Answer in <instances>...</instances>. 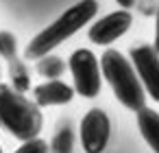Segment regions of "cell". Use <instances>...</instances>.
<instances>
[{
	"label": "cell",
	"instance_id": "8992f818",
	"mask_svg": "<svg viewBox=\"0 0 159 153\" xmlns=\"http://www.w3.org/2000/svg\"><path fill=\"white\" fill-rule=\"evenodd\" d=\"M109 133H111V122L102 109L94 107L83 116V120H81V144H83L85 153H102L107 142H109Z\"/></svg>",
	"mask_w": 159,
	"mask_h": 153
},
{
	"label": "cell",
	"instance_id": "2e32d148",
	"mask_svg": "<svg viewBox=\"0 0 159 153\" xmlns=\"http://www.w3.org/2000/svg\"><path fill=\"white\" fill-rule=\"evenodd\" d=\"M116 2H118L122 9H129V7H133V2H135V0H116Z\"/></svg>",
	"mask_w": 159,
	"mask_h": 153
},
{
	"label": "cell",
	"instance_id": "52a82bcc",
	"mask_svg": "<svg viewBox=\"0 0 159 153\" xmlns=\"http://www.w3.org/2000/svg\"><path fill=\"white\" fill-rule=\"evenodd\" d=\"M133 24V16L129 13V9H120V11H113L100 20H96L89 31H87V37L89 42L98 44V46H109L113 44L118 37H122Z\"/></svg>",
	"mask_w": 159,
	"mask_h": 153
},
{
	"label": "cell",
	"instance_id": "5bb4252c",
	"mask_svg": "<svg viewBox=\"0 0 159 153\" xmlns=\"http://www.w3.org/2000/svg\"><path fill=\"white\" fill-rule=\"evenodd\" d=\"M16 153H48V144L39 138H33V140H26Z\"/></svg>",
	"mask_w": 159,
	"mask_h": 153
},
{
	"label": "cell",
	"instance_id": "9a60e30c",
	"mask_svg": "<svg viewBox=\"0 0 159 153\" xmlns=\"http://www.w3.org/2000/svg\"><path fill=\"white\" fill-rule=\"evenodd\" d=\"M157 53H159V9H157V22H155V46H152Z\"/></svg>",
	"mask_w": 159,
	"mask_h": 153
},
{
	"label": "cell",
	"instance_id": "277c9868",
	"mask_svg": "<svg viewBox=\"0 0 159 153\" xmlns=\"http://www.w3.org/2000/svg\"><path fill=\"white\" fill-rule=\"evenodd\" d=\"M70 72L74 79V92L81 94L83 98H94L100 94L102 88V72H100V61L96 55L87 48H79L70 55Z\"/></svg>",
	"mask_w": 159,
	"mask_h": 153
},
{
	"label": "cell",
	"instance_id": "30bf717a",
	"mask_svg": "<svg viewBox=\"0 0 159 153\" xmlns=\"http://www.w3.org/2000/svg\"><path fill=\"white\" fill-rule=\"evenodd\" d=\"M9 70H11V79H13L16 90H18V92H26L29 85H31V81H29V72H26V68H24L22 61L18 59V55L9 59Z\"/></svg>",
	"mask_w": 159,
	"mask_h": 153
},
{
	"label": "cell",
	"instance_id": "4fadbf2b",
	"mask_svg": "<svg viewBox=\"0 0 159 153\" xmlns=\"http://www.w3.org/2000/svg\"><path fill=\"white\" fill-rule=\"evenodd\" d=\"M16 37L9 31H0V57H5L7 61L16 57Z\"/></svg>",
	"mask_w": 159,
	"mask_h": 153
},
{
	"label": "cell",
	"instance_id": "7c38bea8",
	"mask_svg": "<svg viewBox=\"0 0 159 153\" xmlns=\"http://www.w3.org/2000/svg\"><path fill=\"white\" fill-rule=\"evenodd\" d=\"M37 70H39L44 77L55 79V77H59V74H61V70H63V61H61V59H57V57H48V55H44V57H39Z\"/></svg>",
	"mask_w": 159,
	"mask_h": 153
},
{
	"label": "cell",
	"instance_id": "3957f363",
	"mask_svg": "<svg viewBox=\"0 0 159 153\" xmlns=\"http://www.w3.org/2000/svg\"><path fill=\"white\" fill-rule=\"evenodd\" d=\"M100 72L111 85L116 98L126 107L137 112L146 105V92L144 85L133 68V64L116 48H107L100 57Z\"/></svg>",
	"mask_w": 159,
	"mask_h": 153
},
{
	"label": "cell",
	"instance_id": "6da1fadb",
	"mask_svg": "<svg viewBox=\"0 0 159 153\" xmlns=\"http://www.w3.org/2000/svg\"><path fill=\"white\" fill-rule=\"evenodd\" d=\"M96 13H98V2L96 0H81V2H76L74 7L63 11L52 24H48L44 31H39L29 42V46L24 50V57L26 59H39V57L48 55L59 44H63L68 37L79 33L85 24H89Z\"/></svg>",
	"mask_w": 159,
	"mask_h": 153
},
{
	"label": "cell",
	"instance_id": "ba28073f",
	"mask_svg": "<svg viewBox=\"0 0 159 153\" xmlns=\"http://www.w3.org/2000/svg\"><path fill=\"white\" fill-rule=\"evenodd\" d=\"M37 107H50V105H66L74 98V88L59 79H50L33 90Z\"/></svg>",
	"mask_w": 159,
	"mask_h": 153
},
{
	"label": "cell",
	"instance_id": "e0dca14e",
	"mask_svg": "<svg viewBox=\"0 0 159 153\" xmlns=\"http://www.w3.org/2000/svg\"><path fill=\"white\" fill-rule=\"evenodd\" d=\"M0 153H2V149H0Z\"/></svg>",
	"mask_w": 159,
	"mask_h": 153
},
{
	"label": "cell",
	"instance_id": "7a4b0ae2",
	"mask_svg": "<svg viewBox=\"0 0 159 153\" xmlns=\"http://www.w3.org/2000/svg\"><path fill=\"white\" fill-rule=\"evenodd\" d=\"M44 125L37 103L29 101L16 88L0 83V127H5L13 138L26 142L39 136Z\"/></svg>",
	"mask_w": 159,
	"mask_h": 153
},
{
	"label": "cell",
	"instance_id": "8fae6325",
	"mask_svg": "<svg viewBox=\"0 0 159 153\" xmlns=\"http://www.w3.org/2000/svg\"><path fill=\"white\" fill-rule=\"evenodd\" d=\"M72 146H74V136H72V129L70 127H63L55 133L52 142H50V153H72Z\"/></svg>",
	"mask_w": 159,
	"mask_h": 153
},
{
	"label": "cell",
	"instance_id": "9c48e42d",
	"mask_svg": "<svg viewBox=\"0 0 159 153\" xmlns=\"http://www.w3.org/2000/svg\"><path fill=\"white\" fill-rule=\"evenodd\" d=\"M137 127L142 138L146 140V144L159 153V112L150 109V107H139L137 109Z\"/></svg>",
	"mask_w": 159,
	"mask_h": 153
},
{
	"label": "cell",
	"instance_id": "5b68a950",
	"mask_svg": "<svg viewBox=\"0 0 159 153\" xmlns=\"http://www.w3.org/2000/svg\"><path fill=\"white\" fill-rule=\"evenodd\" d=\"M131 61H133V68L144 85V92L152 101L159 103V53L148 44L133 46Z\"/></svg>",
	"mask_w": 159,
	"mask_h": 153
}]
</instances>
